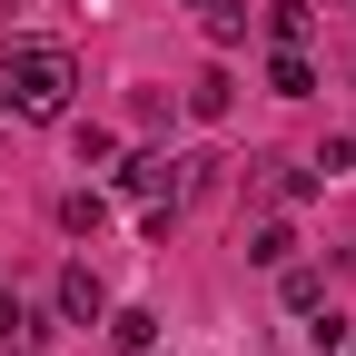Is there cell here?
I'll return each instance as SVG.
<instances>
[{
	"instance_id": "8fae6325",
	"label": "cell",
	"mask_w": 356,
	"mask_h": 356,
	"mask_svg": "<svg viewBox=\"0 0 356 356\" xmlns=\"http://www.w3.org/2000/svg\"><path fill=\"white\" fill-rule=\"evenodd\" d=\"M208 40H218V50L248 40V0H208Z\"/></svg>"
},
{
	"instance_id": "5b68a950",
	"label": "cell",
	"mask_w": 356,
	"mask_h": 356,
	"mask_svg": "<svg viewBox=\"0 0 356 356\" xmlns=\"http://www.w3.org/2000/svg\"><path fill=\"white\" fill-rule=\"evenodd\" d=\"M307 30H317L307 0H267V40H277V50H307Z\"/></svg>"
},
{
	"instance_id": "52a82bcc",
	"label": "cell",
	"mask_w": 356,
	"mask_h": 356,
	"mask_svg": "<svg viewBox=\"0 0 356 356\" xmlns=\"http://www.w3.org/2000/svg\"><path fill=\"white\" fill-rule=\"evenodd\" d=\"M267 89H277V99H307V89H317V70H307V50H277V60H267Z\"/></svg>"
},
{
	"instance_id": "7c38bea8",
	"label": "cell",
	"mask_w": 356,
	"mask_h": 356,
	"mask_svg": "<svg viewBox=\"0 0 356 356\" xmlns=\"http://www.w3.org/2000/svg\"><path fill=\"white\" fill-rule=\"evenodd\" d=\"M30 337H40V317H30L10 287H0V346H30Z\"/></svg>"
},
{
	"instance_id": "3957f363",
	"label": "cell",
	"mask_w": 356,
	"mask_h": 356,
	"mask_svg": "<svg viewBox=\"0 0 356 356\" xmlns=\"http://www.w3.org/2000/svg\"><path fill=\"white\" fill-rule=\"evenodd\" d=\"M119 188H129V198H168V208H178V159H159V149H139V159L119 168Z\"/></svg>"
},
{
	"instance_id": "277c9868",
	"label": "cell",
	"mask_w": 356,
	"mask_h": 356,
	"mask_svg": "<svg viewBox=\"0 0 356 356\" xmlns=\"http://www.w3.org/2000/svg\"><path fill=\"white\" fill-rule=\"evenodd\" d=\"M228 109H238V79L228 70H198L188 79V119H228Z\"/></svg>"
},
{
	"instance_id": "6da1fadb",
	"label": "cell",
	"mask_w": 356,
	"mask_h": 356,
	"mask_svg": "<svg viewBox=\"0 0 356 356\" xmlns=\"http://www.w3.org/2000/svg\"><path fill=\"white\" fill-rule=\"evenodd\" d=\"M70 89H79L70 50H50V40H20V50H0V99H10L20 119H60V109H70Z\"/></svg>"
},
{
	"instance_id": "8992f818",
	"label": "cell",
	"mask_w": 356,
	"mask_h": 356,
	"mask_svg": "<svg viewBox=\"0 0 356 356\" xmlns=\"http://www.w3.org/2000/svg\"><path fill=\"white\" fill-rule=\"evenodd\" d=\"M109 346L119 356H149L159 346V317H149V307H119V317H109Z\"/></svg>"
},
{
	"instance_id": "7a4b0ae2",
	"label": "cell",
	"mask_w": 356,
	"mask_h": 356,
	"mask_svg": "<svg viewBox=\"0 0 356 356\" xmlns=\"http://www.w3.org/2000/svg\"><path fill=\"white\" fill-rule=\"evenodd\" d=\"M60 317H70V327H99V317H109V287L89 277V267H60Z\"/></svg>"
},
{
	"instance_id": "9c48e42d",
	"label": "cell",
	"mask_w": 356,
	"mask_h": 356,
	"mask_svg": "<svg viewBox=\"0 0 356 356\" xmlns=\"http://www.w3.org/2000/svg\"><path fill=\"white\" fill-rule=\"evenodd\" d=\"M248 257H257V267H287V257H297V228H287V218H267V228L248 238Z\"/></svg>"
},
{
	"instance_id": "30bf717a",
	"label": "cell",
	"mask_w": 356,
	"mask_h": 356,
	"mask_svg": "<svg viewBox=\"0 0 356 356\" xmlns=\"http://www.w3.org/2000/svg\"><path fill=\"white\" fill-rule=\"evenodd\" d=\"M277 277H287V307H297V317H317V297H327V277H317V267H297V257H287Z\"/></svg>"
},
{
	"instance_id": "ba28073f",
	"label": "cell",
	"mask_w": 356,
	"mask_h": 356,
	"mask_svg": "<svg viewBox=\"0 0 356 356\" xmlns=\"http://www.w3.org/2000/svg\"><path fill=\"white\" fill-rule=\"evenodd\" d=\"M99 218H109V198H99V188H70V198H60V228H70V238H89Z\"/></svg>"
}]
</instances>
